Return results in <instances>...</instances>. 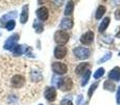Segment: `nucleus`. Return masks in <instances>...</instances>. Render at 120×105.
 <instances>
[{
    "label": "nucleus",
    "instance_id": "obj_1",
    "mask_svg": "<svg viewBox=\"0 0 120 105\" xmlns=\"http://www.w3.org/2000/svg\"><path fill=\"white\" fill-rule=\"evenodd\" d=\"M69 40V34L64 31H57L54 34V41L57 44L63 46L64 44H66Z\"/></svg>",
    "mask_w": 120,
    "mask_h": 105
},
{
    "label": "nucleus",
    "instance_id": "obj_2",
    "mask_svg": "<svg viewBox=\"0 0 120 105\" xmlns=\"http://www.w3.org/2000/svg\"><path fill=\"white\" fill-rule=\"evenodd\" d=\"M25 84V78L21 75H15L11 78V86L15 88H21Z\"/></svg>",
    "mask_w": 120,
    "mask_h": 105
},
{
    "label": "nucleus",
    "instance_id": "obj_3",
    "mask_svg": "<svg viewBox=\"0 0 120 105\" xmlns=\"http://www.w3.org/2000/svg\"><path fill=\"white\" fill-rule=\"evenodd\" d=\"M72 87H73V82L70 78H68V77L62 79L61 82H60V88H61L62 90H64V92L72 89Z\"/></svg>",
    "mask_w": 120,
    "mask_h": 105
},
{
    "label": "nucleus",
    "instance_id": "obj_4",
    "mask_svg": "<svg viewBox=\"0 0 120 105\" xmlns=\"http://www.w3.org/2000/svg\"><path fill=\"white\" fill-rule=\"evenodd\" d=\"M52 68H53L54 71H56L57 74H66L67 73V66L66 64L62 62H54L52 64Z\"/></svg>",
    "mask_w": 120,
    "mask_h": 105
},
{
    "label": "nucleus",
    "instance_id": "obj_5",
    "mask_svg": "<svg viewBox=\"0 0 120 105\" xmlns=\"http://www.w3.org/2000/svg\"><path fill=\"white\" fill-rule=\"evenodd\" d=\"M66 54H67V50H66L65 46L60 45V46H56V47H55L54 56L57 58V59H62V58H64L66 56Z\"/></svg>",
    "mask_w": 120,
    "mask_h": 105
},
{
    "label": "nucleus",
    "instance_id": "obj_6",
    "mask_svg": "<svg viewBox=\"0 0 120 105\" xmlns=\"http://www.w3.org/2000/svg\"><path fill=\"white\" fill-rule=\"evenodd\" d=\"M45 96H46V99H47L48 101H53L55 99V96H56V92H55V89H53V88L49 87V88H47V90H46Z\"/></svg>",
    "mask_w": 120,
    "mask_h": 105
},
{
    "label": "nucleus",
    "instance_id": "obj_7",
    "mask_svg": "<svg viewBox=\"0 0 120 105\" xmlns=\"http://www.w3.org/2000/svg\"><path fill=\"white\" fill-rule=\"evenodd\" d=\"M26 10H27V6H25L24 10H23V14L21 16V22L24 23L26 22V19H27V13H26Z\"/></svg>",
    "mask_w": 120,
    "mask_h": 105
},
{
    "label": "nucleus",
    "instance_id": "obj_8",
    "mask_svg": "<svg viewBox=\"0 0 120 105\" xmlns=\"http://www.w3.org/2000/svg\"><path fill=\"white\" fill-rule=\"evenodd\" d=\"M14 26H15V21H13V20L10 21V22H8V24H6V29H10V31L14 29Z\"/></svg>",
    "mask_w": 120,
    "mask_h": 105
}]
</instances>
